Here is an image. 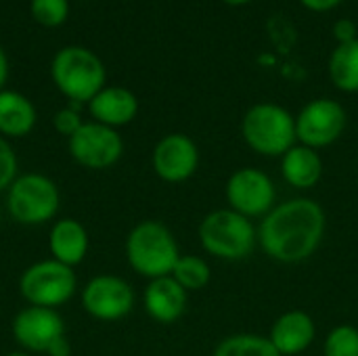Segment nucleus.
I'll return each mask as SVG.
<instances>
[{
    "label": "nucleus",
    "instance_id": "f257e3e1",
    "mask_svg": "<svg viewBox=\"0 0 358 356\" xmlns=\"http://www.w3.org/2000/svg\"><path fill=\"white\" fill-rule=\"evenodd\" d=\"M327 216L321 204L310 197H294L277 204L258 227V245L281 264L308 260L323 243Z\"/></svg>",
    "mask_w": 358,
    "mask_h": 356
},
{
    "label": "nucleus",
    "instance_id": "f03ea898",
    "mask_svg": "<svg viewBox=\"0 0 358 356\" xmlns=\"http://www.w3.org/2000/svg\"><path fill=\"white\" fill-rule=\"evenodd\" d=\"M180 258L174 233L159 220L138 222L126 237V260L145 279L170 277Z\"/></svg>",
    "mask_w": 358,
    "mask_h": 356
},
{
    "label": "nucleus",
    "instance_id": "7ed1b4c3",
    "mask_svg": "<svg viewBox=\"0 0 358 356\" xmlns=\"http://www.w3.org/2000/svg\"><path fill=\"white\" fill-rule=\"evenodd\" d=\"M197 235L206 254L227 262L250 258L258 245V229L254 220L231 208H220L206 214L199 222Z\"/></svg>",
    "mask_w": 358,
    "mask_h": 356
},
{
    "label": "nucleus",
    "instance_id": "20e7f679",
    "mask_svg": "<svg viewBox=\"0 0 358 356\" xmlns=\"http://www.w3.org/2000/svg\"><path fill=\"white\" fill-rule=\"evenodd\" d=\"M245 145L264 157H283L296 143V118L277 103H258L241 120Z\"/></svg>",
    "mask_w": 358,
    "mask_h": 356
},
{
    "label": "nucleus",
    "instance_id": "39448f33",
    "mask_svg": "<svg viewBox=\"0 0 358 356\" xmlns=\"http://www.w3.org/2000/svg\"><path fill=\"white\" fill-rule=\"evenodd\" d=\"M57 88L69 103H90L105 88V65L88 48L67 46L59 50L50 65Z\"/></svg>",
    "mask_w": 358,
    "mask_h": 356
},
{
    "label": "nucleus",
    "instance_id": "423d86ee",
    "mask_svg": "<svg viewBox=\"0 0 358 356\" xmlns=\"http://www.w3.org/2000/svg\"><path fill=\"white\" fill-rule=\"evenodd\" d=\"M61 193L52 178L31 172L21 174L6 189V210L10 218L25 227H40L59 212Z\"/></svg>",
    "mask_w": 358,
    "mask_h": 356
},
{
    "label": "nucleus",
    "instance_id": "0eeeda50",
    "mask_svg": "<svg viewBox=\"0 0 358 356\" xmlns=\"http://www.w3.org/2000/svg\"><path fill=\"white\" fill-rule=\"evenodd\" d=\"M78 279L71 266L57 260H40L27 266L19 279L21 296L29 306L59 308L76 294Z\"/></svg>",
    "mask_w": 358,
    "mask_h": 356
},
{
    "label": "nucleus",
    "instance_id": "6e6552de",
    "mask_svg": "<svg viewBox=\"0 0 358 356\" xmlns=\"http://www.w3.org/2000/svg\"><path fill=\"white\" fill-rule=\"evenodd\" d=\"M229 208L254 220L264 218L277 204V189L273 178L252 166L235 170L224 187Z\"/></svg>",
    "mask_w": 358,
    "mask_h": 356
},
{
    "label": "nucleus",
    "instance_id": "1a4fd4ad",
    "mask_svg": "<svg viewBox=\"0 0 358 356\" xmlns=\"http://www.w3.org/2000/svg\"><path fill=\"white\" fill-rule=\"evenodd\" d=\"M71 157L88 170H107L120 162L124 141L115 128L99 122H84L80 130L67 138Z\"/></svg>",
    "mask_w": 358,
    "mask_h": 356
},
{
    "label": "nucleus",
    "instance_id": "9d476101",
    "mask_svg": "<svg viewBox=\"0 0 358 356\" xmlns=\"http://www.w3.org/2000/svg\"><path fill=\"white\" fill-rule=\"evenodd\" d=\"M346 128V111L334 99H315L302 107L296 118V136L300 145L325 149L334 145Z\"/></svg>",
    "mask_w": 358,
    "mask_h": 356
},
{
    "label": "nucleus",
    "instance_id": "9b49d317",
    "mask_svg": "<svg viewBox=\"0 0 358 356\" xmlns=\"http://www.w3.org/2000/svg\"><path fill=\"white\" fill-rule=\"evenodd\" d=\"M82 306L96 321H120L134 306L130 283L115 275H96L82 290Z\"/></svg>",
    "mask_w": 358,
    "mask_h": 356
},
{
    "label": "nucleus",
    "instance_id": "f8f14e48",
    "mask_svg": "<svg viewBox=\"0 0 358 356\" xmlns=\"http://www.w3.org/2000/svg\"><path fill=\"white\" fill-rule=\"evenodd\" d=\"M153 172L164 183H185L199 166V149L187 134L172 132L157 141L151 155Z\"/></svg>",
    "mask_w": 358,
    "mask_h": 356
},
{
    "label": "nucleus",
    "instance_id": "ddd939ff",
    "mask_svg": "<svg viewBox=\"0 0 358 356\" xmlns=\"http://www.w3.org/2000/svg\"><path fill=\"white\" fill-rule=\"evenodd\" d=\"M15 342L29 353H46L50 344L65 336V323L55 308L27 306L13 319Z\"/></svg>",
    "mask_w": 358,
    "mask_h": 356
},
{
    "label": "nucleus",
    "instance_id": "4468645a",
    "mask_svg": "<svg viewBox=\"0 0 358 356\" xmlns=\"http://www.w3.org/2000/svg\"><path fill=\"white\" fill-rule=\"evenodd\" d=\"M317 338V325L304 311L283 313L271 327L268 340L281 356H298L313 346Z\"/></svg>",
    "mask_w": 358,
    "mask_h": 356
},
{
    "label": "nucleus",
    "instance_id": "2eb2a0df",
    "mask_svg": "<svg viewBox=\"0 0 358 356\" xmlns=\"http://www.w3.org/2000/svg\"><path fill=\"white\" fill-rule=\"evenodd\" d=\"M187 292L170 277L151 279L143 294V304L147 315L162 325L176 323L187 311Z\"/></svg>",
    "mask_w": 358,
    "mask_h": 356
},
{
    "label": "nucleus",
    "instance_id": "dca6fc26",
    "mask_svg": "<svg viewBox=\"0 0 358 356\" xmlns=\"http://www.w3.org/2000/svg\"><path fill=\"white\" fill-rule=\"evenodd\" d=\"M90 115L94 122L105 124L109 128H120L130 124L138 113V101L134 92L124 86H105L90 103Z\"/></svg>",
    "mask_w": 358,
    "mask_h": 356
},
{
    "label": "nucleus",
    "instance_id": "f3484780",
    "mask_svg": "<svg viewBox=\"0 0 358 356\" xmlns=\"http://www.w3.org/2000/svg\"><path fill=\"white\" fill-rule=\"evenodd\" d=\"M323 159L317 149H310L306 145H294L283 157H281V174L289 187L296 191H310L315 189L323 178Z\"/></svg>",
    "mask_w": 358,
    "mask_h": 356
},
{
    "label": "nucleus",
    "instance_id": "a211bd4d",
    "mask_svg": "<svg viewBox=\"0 0 358 356\" xmlns=\"http://www.w3.org/2000/svg\"><path fill=\"white\" fill-rule=\"evenodd\" d=\"M48 250L52 254V260L73 269L86 258L88 233L76 218H61L52 225L48 233Z\"/></svg>",
    "mask_w": 358,
    "mask_h": 356
},
{
    "label": "nucleus",
    "instance_id": "6ab92c4d",
    "mask_svg": "<svg viewBox=\"0 0 358 356\" xmlns=\"http://www.w3.org/2000/svg\"><path fill=\"white\" fill-rule=\"evenodd\" d=\"M36 126V107L15 90H0V136L21 138Z\"/></svg>",
    "mask_w": 358,
    "mask_h": 356
},
{
    "label": "nucleus",
    "instance_id": "aec40b11",
    "mask_svg": "<svg viewBox=\"0 0 358 356\" xmlns=\"http://www.w3.org/2000/svg\"><path fill=\"white\" fill-rule=\"evenodd\" d=\"M329 76L336 88L358 92V40L336 46L329 59Z\"/></svg>",
    "mask_w": 358,
    "mask_h": 356
},
{
    "label": "nucleus",
    "instance_id": "412c9836",
    "mask_svg": "<svg viewBox=\"0 0 358 356\" xmlns=\"http://www.w3.org/2000/svg\"><path fill=\"white\" fill-rule=\"evenodd\" d=\"M212 356H281L268 336L258 334H233L227 336Z\"/></svg>",
    "mask_w": 358,
    "mask_h": 356
},
{
    "label": "nucleus",
    "instance_id": "4be33fe9",
    "mask_svg": "<svg viewBox=\"0 0 358 356\" xmlns=\"http://www.w3.org/2000/svg\"><path fill=\"white\" fill-rule=\"evenodd\" d=\"M172 279L189 294V292H199L203 287H208L210 279H212V271L210 264L195 254H180L174 271H172Z\"/></svg>",
    "mask_w": 358,
    "mask_h": 356
},
{
    "label": "nucleus",
    "instance_id": "5701e85b",
    "mask_svg": "<svg viewBox=\"0 0 358 356\" xmlns=\"http://www.w3.org/2000/svg\"><path fill=\"white\" fill-rule=\"evenodd\" d=\"M323 356H358V329L355 325L334 327L323 344Z\"/></svg>",
    "mask_w": 358,
    "mask_h": 356
},
{
    "label": "nucleus",
    "instance_id": "b1692460",
    "mask_svg": "<svg viewBox=\"0 0 358 356\" xmlns=\"http://www.w3.org/2000/svg\"><path fill=\"white\" fill-rule=\"evenodd\" d=\"M29 8L38 23L46 27H57L67 19L69 2L67 0H31Z\"/></svg>",
    "mask_w": 358,
    "mask_h": 356
},
{
    "label": "nucleus",
    "instance_id": "393cba45",
    "mask_svg": "<svg viewBox=\"0 0 358 356\" xmlns=\"http://www.w3.org/2000/svg\"><path fill=\"white\" fill-rule=\"evenodd\" d=\"M17 170H19L17 155L10 143L4 136H0V191H6L13 185V180L19 176Z\"/></svg>",
    "mask_w": 358,
    "mask_h": 356
},
{
    "label": "nucleus",
    "instance_id": "a878e982",
    "mask_svg": "<svg viewBox=\"0 0 358 356\" xmlns=\"http://www.w3.org/2000/svg\"><path fill=\"white\" fill-rule=\"evenodd\" d=\"M55 128H57V132L59 134H63V136H73L78 130H80V126L84 124L82 122V115H80V105L78 103H71L69 107H63V109H59L57 113H55Z\"/></svg>",
    "mask_w": 358,
    "mask_h": 356
},
{
    "label": "nucleus",
    "instance_id": "bb28decb",
    "mask_svg": "<svg viewBox=\"0 0 358 356\" xmlns=\"http://www.w3.org/2000/svg\"><path fill=\"white\" fill-rule=\"evenodd\" d=\"M334 36L340 44H346V42H352V40H358L357 36V23L352 19H340L336 21L334 25Z\"/></svg>",
    "mask_w": 358,
    "mask_h": 356
},
{
    "label": "nucleus",
    "instance_id": "cd10ccee",
    "mask_svg": "<svg viewBox=\"0 0 358 356\" xmlns=\"http://www.w3.org/2000/svg\"><path fill=\"white\" fill-rule=\"evenodd\" d=\"M46 355L48 356H69L71 355V346H69L67 338L63 336V338L55 340V342L50 344V348L46 350Z\"/></svg>",
    "mask_w": 358,
    "mask_h": 356
},
{
    "label": "nucleus",
    "instance_id": "c85d7f7f",
    "mask_svg": "<svg viewBox=\"0 0 358 356\" xmlns=\"http://www.w3.org/2000/svg\"><path fill=\"white\" fill-rule=\"evenodd\" d=\"M342 0H302V4L304 6H308L310 10H317V13H321V10H329V8H334V6H338Z\"/></svg>",
    "mask_w": 358,
    "mask_h": 356
},
{
    "label": "nucleus",
    "instance_id": "c756f323",
    "mask_svg": "<svg viewBox=\"0 0 358 356\" xmlns=\"http://www.w3.org/2000/svg\"><path fill=\"white\" fill-rule=\"evenodd\" d=\"M6 76H8V61H6L4 50L0 48V90H2V86L6 82Z\"/></svg>",
    "mask_w": 358,
    "mask_h": 356
},
{
    "label": "nucleus",
    "instance_id": "7c9ffc66",
    "mask_svg": "<svg viewBox=\"0 0 358 356\" xmlns=\"http://www.w3.org/2000/svg\"><path fill=\"white\" fill-rule=\"evenodd\" d=\"M222 2L233 4V6H239V4H245V2H250V0H222Z\"/></svg>",
    "mask_w": 358,
    "mask_h": 356
},
{
    "label": "nucleus",
    "instance_id": "2f4dec72",
    "mask_svg": "<svg viewBox=\"0 0 358 356\" xmlns=\"http://www.w3.org/2000/svg\"><path fill=\"white\" fill-rule=\"evenodd\" d=\"M6 356H29V355H23V353H13V355H6Z\"/></svg>",
    "mask_w": 358,
    "mask_h": 356
},
{
    "label": "nucleus",
    "instance_id": "473e14b6",
    "mask_svg": "<svg viewBox=\"0 0 358 356\" xmlns=\"http://www.w3.org/2000/svg\"><path fill=\"white\" fill-rule=\"evenodd\" d=\"M0 220H2V212H0Z\"/></svg>",
    "mask_w": 358,
    "mask_h": 356
}]
</instances>
